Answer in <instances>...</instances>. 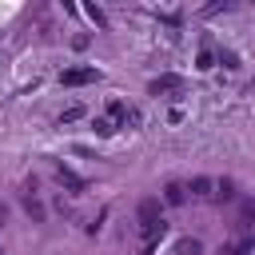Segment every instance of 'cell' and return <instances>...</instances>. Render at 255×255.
<instances>
[{
	"label": "cell",
	"instance_id": "obj_1",
	"mask_svg": "<svg viewBox=\"0 0 255 255\" xmlns=\"http://www.w3.org/2000/svg\"><path fill=\"white\" fill-rule=\"evenodd\" d=\"M135 219H139V235L147 239V251H151V243L167 231V223H163V215H159V199H139V207H135Z\"/></svg>",
	"mask_w": 255,
	"mask_h": 255
},
{
	"label": "cell",
	"instance_id": "obj_2",
	"mask_svg": "<svg viewBox=\"0 0 255 255\" xmlns=\"http://www.w3.org/2000/svg\"><path fill=\"white\" fill-rule=\"evenodd\" d=\"M92 80H100V72H96V68H68V72L60 76V84H64V88H80V84H92Z\"/></svg>",
	"mask_w": 255,
	"mask_h": 255
},
{
	"label": "cell",
	"instance_id": "obj_3",
	"mask_svg": "<svg viewBox=\"0 0 255 255\" xmlns=\"http://www.w3.org/2000/svg\"><path fill=\"white\" fill-rule=\"evenodd\" d=\"M171 92H183V80L179 76H155L151 80V96H171Z\"/></svg>",
	"mask_w": 255,
	"mask_h": 255
},
{
	"label": "cell",
	"instance_id": "obj_4",
	"mask_svg": "<svg viewBox=\"0 0 255 255\" xmlns=\"http://www.w3.org/2000/svg\"><path fill=\"white\" fill-rule=\"evenodd\" d=\"M183 199H187V187H183V183H167V187H163V203H171V207H179Z\"/></svg>",
	"mask_w": 255,
	"mask_h": 255
},
{
	"label": "cell",
	"instance_id": "obj_5",
	"mask_svg": "<svg viewBox=\"0 0 255 255\" xmlns=\"http://www.w3.org/2000/svg\"><path fill=\"white\" fill-rule=\"evenodd\" d=\"M56 179H60L64 187H72V191H84V179H80L76 171H68V167H56Z\"/></svg>",
	"mask_w": 255,
	"mask_h": 255
},
{
	"label": "cell",
	"instance_id": "obj_6",
	"mask_svg": "<svg viewBox=\"0 0 255 255\" xmlns=\"http://www.w3.org/2000/svg\"><path fill=\"white\" fill-rule=\"evenodd\" d=\"M211 187H215V183H211L207 175H195V179L187 183V191H191V195H211Z\"/></svg>",
	"mask_w": 255,
	"mask_h": 255
},
{
	"label": "cell",
	"instance_id": "obj_7",
	"mask_svg": "<svg viewBox=\"0 0 255 255\" xmlns=\"http://www.w3.org/2000/svg\"><path fill=\"white\" fill-rule=\"evenodd\" d=\"M24 211H28L32 219H44V203H40L32 191H24Z\"/></svg>",
	"mask_w": 255,
	"mask_h": 255
},
{
	"label": "cell",
	"instance_id": "obj_8",
	"mask_svg": "<svg viewBox=\"0 0 255 255\" xmlns=\"http://www.w3.org/2000/svg\"><path fill=\"white\" fill-rule=\"evenodd\" d=\"M175 255H203V243L199 239H179L175 243Z\"/></svg>",
	"mask_w": 255,
	"mask_h": 255
},
{
	"label": "cell",
	"instance_id": "obj_9",
	"mask_svg": "<svg viewBox=\"0 0 255 255\" xmlns=\"http://www.w3.org/2000/svg\"><path fill=\"white\" fill-rule=\"evenodd\" d=\"M231 4H235V0H211V4H203V12H199V16H207V20H211V16H219V12H227Z\"/></svg>",
	"mask_w": 255,
	"mask_h": 255
},
{
	"label": "cell",
	"instance_id": "obj_10",
	"mask_svg": "<svg viewBox=\"0 0 255 255\" xmlns=\"http://www.w3.org/2000/svg\"><path fill=\"white\" fill-rule=\"evenodd\" d=\"M92 128H96L100 135H112V131H116V120H112V116H96V124H92Z\"/></svg>",
	"mask_w": 255,
	"mask_h": 255
},
{
	"label": "cell",
	"instance_id": "obj_11",
	"mask_svg": "<svg viewBox=\"0 0 255 255\" xmlns=\"http://www.w3.org/2000/svg\"><path fill=\"white\" fill-rule=\"evenodd\" d=\"M211 195H215V199H231V195H235V183H231V179H223V183H215V191H211Z\"/></svg>",
	"mask_w": 255,
	"mask_h": 255
},
{
	"label": "cell",
	"instance_id": "obj_12",
	"mask_svg": "<svg viewBox=\"0 0 255 255\" xmlns=\"http://www.w3.org/2000/svg\"><path fill=\"white\" fill-rule=\"evenodd\" d=\"M108 116H112V120L120 124V120H128V108H124L120 100H112V104H108Z\"/></svg>",
	"mask_w": 255,
	"mask_h": 255
},
{
	"label": "cell",
	"instance_id": "obj_13",
	"mask_svg": "<svg viewBox=\"0 0 255 255\" xmlns=\"http://www.w3.org/2000/svg\"><path fill=\"white\" fill-rule=\"evenodd\" d=\"M80 116H84V108H80V104H72V108L60 116V124H72V120H80Z\"/></svg>",
	"mask_w": 255,
	"mask_h": 255
},
{
	"label": "cell",
	"instance_id": "obj_14",
	"mask_svg": "<svg viewBox=\"0 0 255 255\" xmlns=\"http://www.w3.org/2000/svg\"><path fill=\"white\" fill-rule=\"evenodd\" d=\"M88 16H92V20H96V24H100V28H108V16H104V12H100V8H96V4H88Z\"/></svg>",
	"mask_w": 255,
	"mask_h": 255
},
{
	"label": "cell",
	"instance_id": "obj_15",
	"mask_svg": "<svg viewBox=\"0 0 255 255\" xmlns=\"http://www.w3.org/2000/svg\"><path fill=\"white\" fill-rule=\"evenodd\" d=\"M211 60H215V56H211V48H203V52H199V68H211Z\"/></svg>",
	"mask_w": 255,
	"mask_h": 255
},
{
	"label": "cell",
	"instance_id": "obj_16",
	"mask_svg": "<svg viewBox=\"0 0 255 255\" xmlns=\"http://www.w3.org/2000/svg\"><path fill=\"white\" fill-rule=\"evenodd\" d=\"M4 219H8V207H4V203H0V227H4Z\"/></svg>",
	"mask_w": 255,
	"mask_h": 255
},
{
	"label": "cell",
	"instance_id": "obj_17",
	"mask_svg": "<svg viewBox=\"0 0 255 255\" xmlns=\"http://www.w3.org/2000/svg\"><path fill=\"white\" fill-rule=\"evenodd\" d=\"M60 4H64V8H68V12H76V4H72V0H60Z\"/></svg>",
	"mask_w": 255,
	"mask_h": 255
}]
</instances>
